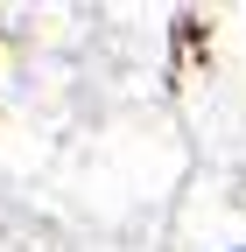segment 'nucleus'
Segmentation results:
<instances>
[{"label": "nucleus", "instance_id": "nucleus-1", "mask_svg": "<svg viewBox=\"0 0 246 252\" xmlns=\"http://www.w3.org/2000/svg\"><path fill=\"white\" fill-rule=\"evenodd\" d=\"M211 252H246V238H225V245H211Z\"/></svg>", "mask_w": 246, "mask_h": 252}]
</instances>
